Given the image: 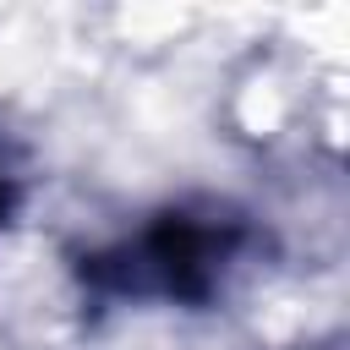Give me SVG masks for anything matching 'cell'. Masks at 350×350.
<instances>
[{"label":"cell","instance_id":"obj_1","mask_svg":"<svg viewBox=\"0 0 350 350\" xmlns=\"http://www.w3.org/2000/svg\"><path fill=\"white\" fill-rule=\"evenodd\" d=\"M257 252V230L219 208V202H186L153 213L142 230H131L120 246L88 257V284L98 295H131V301H180L202 306L224 295V284L246 268Z\"/></svg>","mask_w":350,"mask_h":350}]
</instances>
